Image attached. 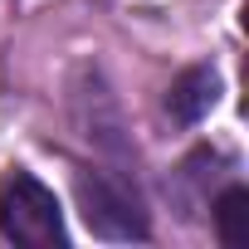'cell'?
<instances>
[{
  "label": "cell",
  "mask_w": 249,
  "mask_h": 249,
  "mask_svg": "<svg viewBox=\"0 0 249 249\" xmlns=\"http://www.w3.org/2000/svg\"><path fill=\"white\" fill-rule=\"evenodd\" d=\"M0 234L25 249H49L64 244V210L44 181L30 171H10L0 181Z\"/></svg>",
  "instance_id": "obj_1"
},
{
  "label": "cell",
  "mask_w": 249,
  "mask_h": 249,
  "mask_svg": "<svg viewBox=\"0 0 249 249\" xmlns=\"http://www.w3.org/2000/svg\"><path fill=\"white\" fill-rule=\"evenodd\" d=\"M215 230L225 239V249H244L249 244V191H225L215 200Z\"/></svg>",
  "instance_id": "obj_4"
},
{
  "label": "cell",
  "mask_w": 249,
  "mask_h": 249,
  "mask_svg": "<svg viewBox=\"0 0 249 249\" xmlns=\"http://www.w3.org/2000/svg\"><path fill=\"white\" fill-rule=\"evenodd\" d=\"M78 205H83L88 230L103 234V239H142L147 234V220H142L137 200L122 186H112L107 176H98V171L78 176Z\"/></svg>",
  "instance_id": "obj_2"
},
{
  "label": "cell",
  "mask_w": 249,
  "mask_h": 249,
  "mask_svg": "<svg viewBox=\"0 0 249 249\" xmlns=\"http://www.w3.org/2000/svg\"><path fill=\"white\" fill-rule=\"evenodd\" d=\"M215 98H220L215 69H186V73L171 83V93H166V112H171L176 122H200V117L215 107Z\"/></svg>",
  "instance_id": "obj_3"
}]
</instances>
